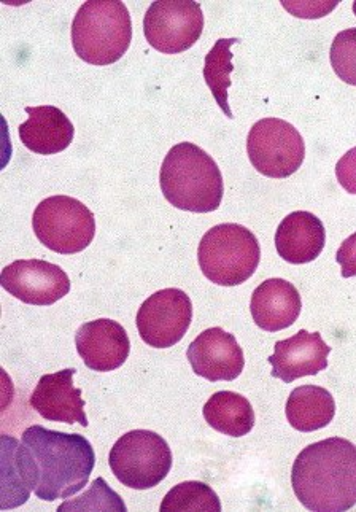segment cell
I'll list each match as a JSON object with an SVG mask.
<instances>
[{
    "instance_id": "obj_15",
    "label": "cell",
    "mask_w": 356,
    "mask_h": 512,
    "mask_svg": "<svg viewBox=\"0 0 356 512\" xmlns=\"http://www.w3.org/2000/svg\"><path fill=\"white\" fill-rule=\"evenodd\" d=\"M75 373L77 369L69 368L43 376L34 388L29 403L45 420L67 425L80 423L86 428L88 417L85 414V401L82 390L75 388Z\"/></svg>"
},
{
    "instance_id": "obj_8",
    "label": "cell",
    "mask_w": 356,
    "mask_h": 512,
    "mask_svg": "<svg viewBox=\"0 0 356 512\" xmlns=\"http://www.w3.org/2000/svg\"><path fill=\"white\" fill-rule=\"evenodd\" d=\"M247 153L260 174L271 179H287L302 166L306 144L301 132L288 121L264 118L248 132Z\"/></svg>"
},
{
    "instance_id": "obj_16",
    "label": "cell",
    "mask_w": 356,
    "mask_h": 512,
    "mask_svg": "<svg viewBox=\"0 0 356 512\" xmlns=\"http://www.w3.org/2000/svg\"><path fill=\"white\" fill-rule=\"evenodd\" d=\"M302 301L298 288L283 279L264 280L253 291L250 311L261 330L277 333L293 325L301 314Z\"/></svg>"
},
{
    "instance_id": "obj_19",
    "label": "cell",
    "mask_w": 356,
    "mask_h": 512,
    "mask_svg": "<svg viewBox=\"0 0 356 512\" xmlns=\"http://www.w3.org/2000/svg\"><path fill=\"white\" fill-rule=\"evenodd\" d=\"M287 419L301 433L322 430L333 422L336 403L331 393L317 385H302L288 396Z\"/></svg>"
},
{
    "instance_id": "obj_17",
    "label": "cell",
    "mask_w": 356,
    "mask_h": 512,
    "mask_svg": "<svg viewBox=\"0 0 356 512\" xmlns=\"http://www.w3.org/2000/svg\"><path fill=\"white\" fill-rule=\"evenodd\" d=\"M326 231L322 220L306 210H298L283 218L275 233V247L282 260L306 264L322 255Z\"/></svg>"
},
{
    "instance_id": "obj_23",
    "label": "cell",
    "mask_w": 356,
    "mask_h": 512,
    "mask_svg": "<svg viewBox=\"0 0 356 512\" xmlns=\"http://www.w3.org/2000/svg\"><path fill=\"white\" fill-rule=\"evenodd\" d=\"M159 511H221L220 498L210 485L199 481L182 482L175 485L164 497Z\"/></svg>"
},
{
    "instance_id": "obj_9",
    "label": "cell",
    "mask_w": 356,
    "mask_h": 512,
    "mask_svg": "<svg viewBox=\"0 0 356 512\" xmlns=\"http://www.w3.org/2000/svg\"><path fill=\"white\" fill-rule=\"evenodd\" d=\"M204 31V13L198 2L161 0L145 13L144 34L151 47L164 55L190 50Z\"/></svg>"
},
{
    "instance_id": "obj_12",
    "label": "cell",
    "mask_w": 356,
    "mask_h": 512,
    "mask_svg": "<svg viewBox=\"0 0 356 512\" xmlns=\"http://www.w3.org/2000/svg\"><path fill=\"white\" fill-rule=\"evenodd\" d=\"M186 358L194 374L210 382L234 381L245 366L244 352L236 338L218 326L199 334L186 350Z\"/></svg>"
},
{
    "instance_id": "obj_13",
    "label": "cell",
    "mask_w": 356,
    "mask_h": 512,
    "mask_svg": "<svg viewBox=\"0 0 356 512\" xmlns=\"http://www.w3.org/2000/svg\"><path fill=\"white\" fill-rule=\"evenodd\" d=\"M78 355L86 368L96 373H110L128 360L131 342L120 323L110 319L83 323L75 336Z\"/></svg>"
},
{
    "instance_id": "obj_3",
    "label": "cell",
    "mask_w": 356,
    "mask_h": 512,
    "mask_svg": "<svg viewBox=\"0 0 356 512\" xmlns=\"http://www.w3.org/2000/svg\"><path fill=\"white\" fill-rule=\"evenodd\" d=\"M159 185L172 206L194 214H209L221 206L225 183L220 167L198 145L182 142L164 158Z\"/></svg>"
},
{
    "instance_id": "obj_11",
    "label": "cell",
    "mask_w": 356,
    "mask_h": 512,
    "mask_svg": "<svg viewBox=\"0 0 356 512\" xmlns=\"http://www.w3.org/2000/svg\"><path fill=\"white\" fill-rule=\"evenodd\" d=\"M0 285L31 306H51L70 291V279L64 269L43 260H18L8 264L0 274Z\"/></svg>"
},
{
    "instance_id": "obj_7",
    "label": "cell",
    "mask_w": 356,
    "mask_h": 512,
    "mask_svg": "<svg viewBox=\"0 0 356 512\" xmlns=\"http://www.w3.org/2000/svg\"><path fill=\"white\" fill-rule=\"evenodd\" d=\"M32 228L47 249L61 255L83 252L96 236L93 212L70 196L43 199L32 215Z\"/></svg>"
},
{
    "instance_id": "obj_21",
    "label": "cell",
    "mask_w": 356,
    "mask_h": 512,
    "mask_svg": "<svg viewBox=\"0 0 356 512\" xmlns=\"http://www.w3.org/2000/svg\"><path fill=\"white\" fill-rule=\"evenodd\" d=\"M239 39H220L213 45L212 50L207 53L204 63V78L207 86L212 91L215 101L220 109L225 112L226 117L234 118L233 112L229 109L228 91L231 86V74H233V53L231 47L236 45Z\"/></svg>"
},
{
    "instance_id": "obj_25",
    "label": "cell",
    "mask_w": 356,
    "mask_h": 512,
    "mask_svg": "<svg viewBox=\"0 0 356 512\" xmlns=\"http://www.w3.org/2000/svg\"><path fill=\"white\" fill-rule=\"evenodd\" d=\"M329 59L337 77L347 85L356 86V28L345 29L336 35Z\"/></svg>"
},
{
    "instance_id": "obj_14",
    "label": "cell",
    "mask_w": 356,
    "mask_h": 512,
    "mask_svg": "<svg viewBox=\"0 0 356 512\" xmlns=\"http://www.w3.org/2000/svg\"><path fill=\"white\" fill-rule=\"evenodd\" d=\"M331 347L320 333L301 330L293 338L275 342V352L269 357L272 377L285 384L306 376H317L328 368V355Z\"/></svg>"
},
{
    "instance_id": "obj_26",
    "label": "cell",
    "mask_w": 356,
    "mask_h": 512,
    "mask_svg": "<svg viewBox=\"0 0 356 512\" xmlns=\"http://www.w3.org/2000/svg\"><path fill=\"white\" fill-rule=\"evenodd\" d=\"M337 182L347 193L356 194V147L349 150L336 164Z\"/></svg>"
},
{
    "instance_id": "obj_22",
    "label": "cell",
    "mask_w": 356,
    "mask_h": 512,
    "mask_svg": "<svg viewBox=\"0 0 356 512\" xmlns=\"http://www.w3.org/2000/svg\"><path fill=\"white\" fill-rule=\"evenodd\" d=\"M18 444V439L2 436V509L24 505L32 492L20 462Z\"/></svg>"
},
{
    "instance_id": "obj_1",
    "label": "cell",
    "mask_w": 356,
    "mask_h": 512,
    "mask_svg": "<svg viewBox=\"0 0 356 512\" xmlns=\"http://www.w3.org/2000/svg\"><path fill=\"white\" fill-rule=\"evenodd\" d=\"M18 454L29 489L43 501L66 500L82 492L96 466L88 439L34 425L24 431Z\"/></svg>"
},
{
    "instance_id": "obj_4",
    "label": "cell",
    "mask_w": 356,
    "mask_h": 512,
    "mask_svg": "<svg viewBox=\"0 0 356 512\" xmlns=\"http://www.w3.org/2000/svg\"><path fill=\"white\" fill-rule=\"evenodd\" d=\"M132 20L118 0L85 2L72 23V43L78 58L91 66H110L131 47Z\"/></svg>"
},
{
    "instance_id": "obj_28",
    "label": "cell",
    "mask_w": 356,
    "mask_h": 512,
    "mask_svg": "<svg viewBox=\"0 0 356 512\" xmlns=\"http://www.w3.org/2000/svg\"><path fill=\"white\" fill-rule=\"evenodd\" d=\"M353 12H355V15H356V2H355V4H353Z\"/></svg>"
},
{
    "instance_id": "obj_2",
    "label": "cell",
    "mask_w": 356,
    "mask_h": 512,
    "mask_svg": "<svg viewBox=\"0 0 356 512\" xmlns=\"http://www.w3.org/2000/svg\"><path fill=\"white\" fill-rule=\"evenodd\" d=\"M291 485L309 511H349L356 505L355 444L344 438L310 444L293 463Z\"/></svg>"
},
{
    "instance_id": "obj_6",
    "label": "cell",
    "mask_w": 356,
    "mask_h": 512,
    "mask_svg": "<svg viewBox=\"0 0 356 512\" xmlns=\"http://www.w3.org/2000/svg\"><path fill=\"white\" fill-rule=\"evenodd\" d=\"M109 465L115 478L129 489H153L171 473L172 450L155 431H129L110 450Z\"/></svg>"
},
{
    "instance_id": "obj_5",
    "label": "cell",
    "mask_w": 356,
    "mask_h": 512,
    "mask_svg": "<svg viewBox=\"0 0 356 512\" xmlns=\"http://www.w3.org/2000/svg\"><path fill=\"white\" fill-rule=\"evenodd\" d=\"M261 247L255 234L237 223L209 229L198 249L201 271L220 287L244 284L260 266Z\"/></svg>"
},
{
    "instance_id": "obj_27",
    "label": "cell",
    "mask_w": 356,
    "mask_h": 512,
    "mask_svg": "<svg viewBox=\"0 0 356 512\" xmlns=\"http://www.w3.org/2000/svg\"><path fill=\"white\" fill-rule=\"evenodd\" d=\"M336 261L341 264L342 277L356 276V233L345 239L344 244L339 247L336 253Z\"/></svg>"
},
{
    "instance_id": "obj_10",
    "label": "cell",
    "mask_w": 356,
    "mask_h": 512,
    "mask_svg": "<svg viewBox=\"0 0 356 512\" xmlns=\"http://www.w3.org/2000/svg\"><path fill=\"white\" fill-rule=\"evenodd\" d=\"M193 320L190 296L178 288L156 291L137 312V330L145 344L169 349L185 338Z\"/></svg>"
},
{
    "instance_id": "obj_18",
    "label": "cell",
    "mask_w": 356,
    "mask_h": 512,
    "mask_svg": "<svg viewBox=\"0 0 356 512\" xmlns=\"http://www.w3.org/2000/svg\"><path fill=\"white\" fill-rule=\"evenodd\" d=\"M29 118L18 128L24 147L37 155H56L72 144L75 128L66 113L53 105L26 107Z\"/></svg>"
},
{
    "instance_id": "obj_24",
    "label": "cell",
    "mask_w": 356,
    "mask_h": 512,
    "mask_svg": "<svg viewBox=\"0 0 356 512\" xmlns=\"http://www.w3.org/2000/svg\"><path fill=\"white\" fill-rule=\"evenodd\" d=\"M126 511L123 501L118 493L112 492L104 479L99 478L93 482L91 490L78 497L77 500L66 501L59 506L58 511Z\"/></svg>"
},
{
    "instance_id": "obj_20",
    "label": "cell",
    "mask_w": 356,
    "mask_h": 512,
    "mask_svg": "<svg viewBox=\"0 0 356 512\" xmlns=\"http://www.w3.org/2000/svg\"><path fill=\"white\" fill-rule=\"evenodd\" d=\"M202 414L213 430L231 438H242L255 427L252 403L239 393H213L202 409Z\"/></svg>"
}]
</instances>
